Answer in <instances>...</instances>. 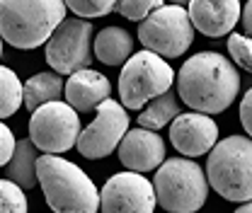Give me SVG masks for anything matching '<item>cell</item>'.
Returning a JSON list of instances; mask_svg holds the SVG:
<instances>
[{
  "mask_svg": "<svg viewBox=\"0 0 252 213\" xmlns=\"http://www.w3.org/2000/svg\"><path fill=\"white\" fill-rule=\"evenodd\" d=\"M175 85L187 107L206 114H220L238 99L240 73L223 54L201 51L182 63Z\"/></svg>",
  "mask_w": 252,
  "mask_h": 213,
  "instance_id": "obj_1",
  "label": "cell"
},
{
  "mask_svg": "<svg viewBox=\"0 0 252 213\" xmlns=\"http://www.w3.org/2000/svg\"><path fill=\"white\" fill-rule=\"evenodd\" d=\"M39 186L49 209L56 213H93L102 211V196L94 182L59 152L39 155Z\"/></svg>",
  "mask_w": 252,
  "mask_h": 213,
  "instance_id": "obj_2",
  "label": "cell"
},
{
  "mask_svg": "<svg viewBox=\"0 0 252 213\" xmlns=\"http://www.w3.org/2000/svg\"><path fill=\"white\" fill-rule=\"evenodd\" d=\"M65 0H0V34L15 49H39L65 20Z\"/></svg>",
  "mask_w": 252,
  "mask_h": 213,
  "instance_id": "obj_3",
  "label": "cell"
},
{
  "mask_svg": "<svg viewBox=\"0 0 252 213\" xmlns=\"http://www.w3.org/2000/svg\"><path fill=\"white\" fill-rule=\"evenodd\" d=\"M211 189L225 201L252 199V136H228L214 146L206 160Z\"/></svg>",
  "mask_w": 252,
  "mask_h": 213,
  "instance_id": "obj_4",
  "label": "cell"
},
{
  "mask_svg": "<svg viewBox=\"0 0 252 213\" xmlns=\"http://www.w3.org/2000/svg\"><path fill=\"white\" fill-rule=\"evenodd\" d=\"M156 194L158 206H162L170 213H194L199 211L209 199V175L204 170L185 157H170L156 170Z\"/></svg>",
  "mask_w": 252,
  "mask_h": 213,
  "instance_id": "obj_5",
  "label": "cell"
},
{
  "mask_svg": "<svg viewBox=\"0 0 252 213\" xmlns=\"http://www.w3.org/2000/svg\"><path fill=\"white\" fill-rule=\"evenodd\" d=\"M177 75L172 65L151 49L133 54L119 73V99L126 109H143L158 94L172 90Z\"/></svg>",
  "mask_w": 252,
  "mask_h": 213,
  "instance_id": "obj_6",
  "label": "cell"
},
{
  "mask_svg": "<svg viewBox=\"0 0 252 213\" xmlns=\"http://www.w3.org/2000/svg\"><path fill=\"white\" fill-rule=\"evenodd\" d=\"M194 22L185 5H160L138 25V41L165 59L185 56L194 41Z\"/></svg>",
  "mask_w": 252,
  "mask_h": 213,
  "instance_id": "obj_7",
  "label": "cell"
},
{
  "mask_svg": "<svg viewBox=\"0 0 252 213\" xmlns=\"http://www.w3.org/2000/svg\"><path fill=\"white\" fill-rule=\"evenodd\" d=\"M93 22L88 17H68L56 27V31L44 44V54L49 65L61 73L70 75L80 68H90L94 56V39Z\"/></svg>",
  "mask_w": 252,
  "mask_h": 213,
  "instance_id": "obj_8",
  "label": "cell"
},
{
  "mask_svg": "<svg viewBox=\"0 0 252 213\" xmlns=\"http://www.w3.org/2000/svg\"><path fill=\"white\" fill-rule=\"evenodd\" d=\"M80 131L83 128L78 119V109L70 102L54 99L32 112L30 138L44 152H59V155L68 152L73 146H78Z\"/></svg>",
  "mask_w": 252,
  "mask_h": 213,
  "instance_id": "obj_9",
  "label": "cell"
},
{
  "mask_svg": "<svg viewBox=\"0 0 252 213\" xmlns=\"http://www.w3.org/2000/svg\"><path fill=\"white\" fill-rule=\"evenodd\" d=\"M122 102L117 99H104L97 109H94L93 123H88V128L80 131L78 136V152L88 160H102L107 155L119 148L122 138L128 131V114Z\"/></svg>",
  "mask_w": 252,
  "mask_h": 213,
  "instance_id": "obj_10",
  "label": "cell"
},
{
  "mask_svg": "<svg viewBox=\"0 0 252 213\" xmlns=\"http://www.w3.org/2000/svg\"><path fill=\"white\" fill-rule=\"evenodd\" d=\"M99 196L102 211L107 213H153L158 206L156 184L136 170L112 175L104 182Z\"/></svg>",
  "mask_w": 252,
  "mask_h": 213,
  "instance_id": "obj_11",
  "label": "cell"
},
{
  "mask_svg": "<svg viewBox=\"0 0 252 213\" xmlns=\"http://www.w3.org/2000/svg\"><path fill=\"white\" fill-rule=\"evenodd\" d=\"M170 141L180 155L199 157L219 143V126L206 112H185L170 123Z\"/></svg>",
  "mask_w": 252,
  "mask_h": 213,
  "instance_id": "obj_12",
  "label": "cell"
},
{
  "mask_svg": "<svg viewBox=\"0 0 252 213\" xmlns=\"http://www.w3.org/2000/svg\"><path fill=\"white\" fill-rule=\"evenodd\" d=\"M119 162L126 170H136V172H151L158 170L165 157H167V148H165V138L146 126L131 128L126 131V136L119 143Z\"/></svg>",
  "mask_w": 252,
  "mask_h": 213,
  "instance_id": "obj_13",
  "label": "cell"
},
{
  "mask_svg": "<svg viewBox=\"0 0 252 213\" xmlns=\"http://www.w3.org/2000/svg\"><path fill=\"white\" fill-rule=\"evenodd\" d=\"M187 10L196 31L214 39L230 34L243 15L240 0H191Z\"/></svg>",
  "mask_w": 252,
  "mask_h": 213,
  "instance_id": "obj_14",
  "label": "cell"
},
{
  "mask_svg": "<svg viewBox=\"0 0 252 213\" xmlns=\"http://www.w3.org/2000/svg\"><path fill=\"white\" fill-rule=\"evenodd\" d=\"M112 85L109 80L93 68H80L65 80V99L78 112H93L104 99H109Z\"/></svg>",
  "mask_w": 252,
  "mask_h": 213,
  "instance_id": "obj_15",
  "label": "cell"
},
{
  "mask_svg": "<svg viewBox=\"0 0 252 213\" xmlns=\"http://www.w3.org/2000/svg\"><path fill=\"white\" fill-rule=\"evenodd\" d=\"M133 56V39L124 27H104L94 36V59L104 65H124Z\"/></svg>",
  "mask_w": 252,
  "mask_h": 213,
  "instance_id": "obj_16",
  "label": "cell"
},
{
  "mask_svg": "<svg viewBox=\"0 0 252 213\" xmlns=\"http://www.w3.org/2000/svg\"><path fill=\"white\" fill-rule=\"evenodd\" d=\"M39 148L34 146L32 138H25L17 143V151L12 155V160L5 165L7 167V177L22 184L25 189H32L39 184Z\"/></svg>",
  "mask_w": 252,
  "mask_h": 213,
  "instance_id": "obj_17",
  "label": "cell"
},
{
  "mask_svg": "<svg viewBox=\"0 0 252 213\" xmlns=\"http://www.w3.org/2000/svg\"><path fill=\"white\" fill-rule=\"evenodd\" d=\"M61 94H65V83H63L61 73H36L25 83V107L34 112L46 102L59 99Z\"/></svg>",
  "mask_w": 252,
  "mask_h": 213,
  "instance_id": "obj_18",
  "label": "cell"
},
{
  "mask_svg": "<svg viewBox=\"0 0 252 213\" xmlns=\"http://www.w3.org/2000/svg\"><path fill=\"white\" fill-rule=\"evenodd\" d=\"M182 114V107H180V94L172 90L158 94L156 99H151L146 104V109L138 114V126H146V128H153V131H160L165 128L167 123H172L177 117Z\"/></svg>",
  "mask_w": 252,
  "mask_h": 213,
  "instance_id": "obj_19",
  "label": "cell"
},
{
  "mask_svg": "<svg viewBox=\"0 0 252 213\" xmlns=\"http://www.w3.org/2000/svg\"><path fill=\"white\" fill-rule=\"evenodd\" d=\"M25 104V85L20 83L17 73L7 65L0 68V117H12Z\"/></svg>",
  "mask_w": 252,
  "mask_h": 213,
  "instance_id": "obj_20",
  "label": "cell"
},
{
  "mask_svg": "<svg viewBox=\"0 0 252 213\" xmlns=\"http://www.w3.org/2000/svg\"><path fill=\"white\" fill-rule=\"evenodd\" d=\"M0 209L2 213H25L30 211L27 196H25V186L17 184L15 180L5 177L0 182Z\"/></svg>",
  "mask_w": 252,
  "mask_h": 213,
  "instance_id": "obj_21",
  "label": "cell"
},
{
  "mask_svg": "<svg viewBox=\"0 0 252 213\" xmlns=\"http://www.w3.org/2000/svg\"><path fill=\"white\" fill-rule=\"evenodd\" d=\"M228 56L233 59L235 65H240L243 70L252 73V36L250 34L230 31L228 34Z\"/></svg>",
  "mask_w": 252,
  "mask_h": 213,
  "instance_id": "obj_22",
  "label": "cell"
},
{
  "mask_svg": "<svg viewBox=\"0 0 252 213\" xmlns=\"http://www.w3.org/2000/svg\"><path fill=\"white\" fill-rule=\"evenodd\" d=\"M117 2L119 0H65L68 10L78 17H104L109 15L112 10H117Z\"/></svg>",
  "mask_w": 252,
  "mask_h": 213,
  "instance_id": "obj_23",
  "label": "cell"
},
{
  "mask_svg": "<svg viewBox=\"0 0 252 213\" xmlns=\"http://www.w3.org/2000/svg\"><path fill=\"white\" fill-rule=\"evenodd\" d=\"M160 5H162V0H119L117 12L126 20H131V22H143Z\"/></svg>",
  "mask_w": 252,
  "mask_h": 213,
  "instance_id": "obj_24",
  "label": "cell"
},
{
  "mask_svg": "<svg viewBox=\"0 0 252 213\" xmlns=\"http://www.w3.org/2000/svg\"><path fill=\"white\" fill-rule=\"evenodd\" d=\"M17 138H15V133L10 131V126L7 123H2L0 126V165H7L10 160H12V155L17 151Z\"/></svg>",
  "mask_w": 252,
  "mask_h": 213,
  "instance_id": "obj_25",
  "label": "cell"
},
{
  "mask_svg": "<svg viewBox=\"0 0 252 213\" xmlns=\"http://www.w3.org/2000/svg\"><path fill=\"white\" fill-rule=\"evenodd\" d=\"M240 123L245 133L252 136V88L243 94V102H240Z\"/></svg>",
  "mask_w": 252,
  "mask_h": 213,
  "instance_id": "obj_26",
  "label": "cell"
},
{
  "mask_svg": "<svg viewBox=\"0 0 252 213\" xmlns=\"http://www.w3.org/2000/svg\"><path fill=\"white\" fill-rule=\"evenodd\" d=\"M243 27H245V34L252 36V0H248L243 7Z\"/></svg>",
  "mask_w": 252,
  "mask_h": 213,
  "instance_id": "obj_27",
  "label": "cell"
},
{
  "mask_svg": "<svg viewBox=\"0 0 252 213\" xmlns=\"http://www.w3.org/2000/svg\"><path fill=\"white\" fill-rule=\"evenodd\" d=\"M238 213H252V199L245 201V204H240V206H238Z\"/></svg>",
  "mask_w": 252,
  "mask_h": 213,
  "instance_id": "obj_28",
  "label": "cell"
},
{
  "mask_svg": "<svg viewBox=\"0 0 252 213\" xmlns=\"http://www.w3.org/2000/svg\"><path fill=\"white\" fill-rule=\"evenodd\" d=\"M170 2H175V5H189L191 0H170Z\"/></svg>",
  "mask_w": 252,
  "mask_h": 213,
  "instance_id": "obj_29",
  "label": "cell"
}]
</instances>
